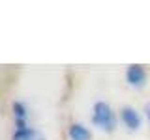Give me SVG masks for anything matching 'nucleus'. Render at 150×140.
<instances>
[{"label": "nucleus", "mask_w": 150, "mask_h": 140, "mask_svg": "<svg viewBox=\"0 0 150 140\" xmlns=\"http://www.w3.org/2000/svg\"><path fill=\"white\" fill-rule=\"evenodd\" d=\"M120 118L126 123V127L131 129V131H135V129L141 127V118H139L137 110L131 108V106H124V108L120 110Z\"/></svg>", "instance_id": "obj_3"}, {"label": "nucleus", "mask_w": 150, "mask_h": 140, "mask_svg": "<svg viewBox=\"0 0 150 140\" xmlns=\"http://www.w3.org/2000/svg\"><path fill=\"white\" fill-rule=\"evenodd\" d=\"M144 112H146V118H148V123H150V103L144 106Z\"/></svg>", "instance_id": "obj_7"}, {"label": "nucleus", "mask_w": 150, "mask_h": 140, "mask_svg": "<svg viewBox=\"0 0 150 140\" xmlns=\"http://www.w3.org/2000/svg\"><path fill=\"white\" fill-rule=\"evenodd\" d=\"M13 140H45L43 134L40 133V131L32 129V127H26V129H15V133H13Z\"/></svg>", "instance_id": "obj_4"}, {"label": "nucleus", "mask_w": 150, "mask_h": 140, "mask_svg": "<svg viewBox=\"0 0 150 140\" xmlns=\"http://www.w3.org/2000/svg\"><path fill=\"white\" fill-rule=\"evenodd\" d=\"M13 118H15L17 131L19 129H26V108H25L23 103H19V101L13 103Z\"/></svg>", "instance_id": "obj_5"}, {"label": "nucleus", "mask_w": 150, "mask_h": 140, "mask_svg": "<svg viewBox=\"0 0 150 140\" xmlns=\"http://www.w3.org/2000/svg\"><path fill=\"white\" fill-rule=\"evenodd\" d=\"M126 78L131 86H143L146 82V71L143 65H129L126 71Z\"/></svg>", "instance_id": "obj_2"}, {"label": "nucleus", "mask_w": 150, "mask_h": 140, "mask_svg": "<svg viewBox=\"0 0 150 140\" xmlns=\"http://www.w3.org/2000/svg\"><path fill=\"white\" fill-rule=\"evenodd\" d=\"M68 134H69L71 140H90V136H92L90 131L84 127V125H81V123H73L71 127H69Z\"/></svg>", "instance_id": "obj_6"}, {"label": "nucleus", "mask_w": 150, "mask_h": 140, "mask_svg": "<svg viewBox=\"0 0 150 140\" xmlns=\"http://www.w3.org/2000/svg\"><path fill=\"white\" fill-rule=\"evenodd\" d=\"M92 121L103 131H115L116 127V118L115 112L111 110V106L103 101H98L94 105V114H92Z\"/></svg>", "instance_id": "obj_1"}]
</instances>
